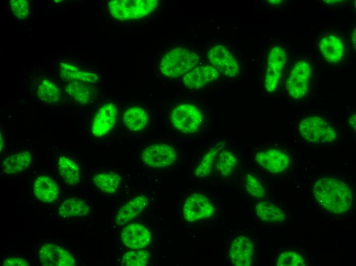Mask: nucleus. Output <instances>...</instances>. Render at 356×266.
Here are the masks:
<instances>
[{"instance_id":"bb28decb","label":"nucleus","mask_w":356,"mask_h":266,"mask_svg":"<svg viewBox=\"0 0 356 266\" xmlns=\"http://www.w3.org/2000/svg\"><path fill=\"white\" fill-rule=\"evenodd\" d=\"M255 210L258 217L264 222H281L285 219V214L282 210L267 201L258 203Z\"/></svg>"},{"instance_id":"7ed1b4c3","label":"nucleus","mask_w":356,"mask_h":266,"mask_svg":"<svg viewBox=\"0 0 356 266\" xmlns=\"http://www.w3.org/2000/svg\"><path fill=\"white\" fill-rule=\"evenodd\" d=\"M158 5L157 0H113L109 2L108 8L114 18L123 21L144 17Z\"/></svg>"},{"instance_id":"4c0bfd02","label":"nucleus","mask_w":356,"mask_h":266,"mask_svg":"<svg viewBox=\"0 0 356 266\" xmlns=\"http://www.w3.org/2000/svg\"><path fill=\"white\" fill-rule=\"evenodd\" d=\"M267 2L272 5H278L281 4L283 1H267Z\"/></svg>"},{"instance_id":"6ab92c4d","label":"nucleus","mask_w":356,"mask_h":266,"mask_svg":"<svg viewBox=\"0 0 356 266\" xmlns=\"http://www.w3.org/2000/svg\"><path fill=\"white\" fill-rule=\"evenodd\" d=\"M33 192L36 197L40 201L51 203L58 196V186L51 178L45 175L40 176L34 183Z\"/></svg>"},{"instance_id":"6e6552de","label":"nucleus","mask_w":356,"mask_h":266,"mask_svg":"<svg viewBox=\"0 0 356 266\" xmlns=\"http://www.w3.org/2000/svg\"><path fill=\"white\" fill-rule=\"evenodd\" d=\"M177 154L170 145L157 143L146 147L142 152L141 159L148 166L162 168L170 166L176 160Z\"/></svg>"},{"instance_id":"9b49d317","label":"nucleus","mask_w":356,"mask_h":266,"mask_svg":"<svg viewBox=\"0 0 356 266\" xmlns=\"http://www.w3.org/2000/svg\"><path fill=\"white\" fill-rule=\"evenodd\" d=\"M254 158L259 165L273 173L284 171L290 163L288 154L274 148L258 151L255 153Z\"/></svg>"},{"instance_id":"ea45409f","label":"nucleus","mask_w":356,"mask_h":266,"mask_svg":"<svg viewBox=\"0 0 356 266\" xmlns=\"http://www.w3.org/2000/svg\"><path fill=\"white\" fill-rule=\"evenodd\" d=\"M324 2H325L326 3L330 4H338L340 3L339 2H341V1H324Z\"/></svg>"},{"instance_id":"f03ea898","label":"nucleus","mask_w":356,"mask_h":266,"mask_svg":"<svg viewBox=\"0 0 356 266\" xmlns=\"http://www.w3.org/2000/svg\"><path fill=\"white\" fill-rule=\"evenodd\" d=\"M200 61L199 55L192 50L185 48H175L164 55L160 69L165 77L178 78L199 64Z\"/></svg>"},{"instance_id":"c85d7f7f","label":"nucleus","mask_w":356,"mask_h":266,"mask_svg":"<svg viewBox=\"0 0 356 266\" xmlns=\"http://www.w3.org/2000/svg\"><path fill=\"white\" fill-rule=\"evenodd\" d=\"M37 94L40 100L50 104L57 103L61 97L58 86L49 79H44L40 82L37 88Z\"/></svg>"},{"instance_id":"f8f14e48","label":"nucleus","mask_w":356,"mask_h":266,"mask_svg":"<svg viewBox=\"0 0 356 266\" xmlns=\"http://www.w3.org/2000/svg\"><path fill=\"white\" fill-rule=\"evenodd\" d=\"M40 263L44 266H74L75 259L65 249L53 243L42 245L39 251Z\"/></svg>"},{"instance_id":"4be33fe9","label":"nucleus","mask_w":356,"mask_h":266,"mask_svg":"<svg viewBox=\"0 0 356 266\" xmlns=\"http://www.w3.org/2000/svg\"><path fill=\"white\" fill-rule=\"evenodd\" d=\"M57 167L61 178L68 185L74 186L79 182V167L74 161L64 155L60 156L58 159Z\"/></svg>"},{"instance_id":"dca6fc26","label":"nucleus","mask_w":356,"mask_h":266,"mask_svg":"<svg viewBox=\"0 0 356 266\" xmlns=\"http://www.w3.org/2000/svg\"><path fill=\"white\" fill-rule=\"evenodd\" d=\"M254 253V243L246 236L237 237L230 246L229 256L233 264L236 266L251 265Z\"/></svg>"},{"instance_id":"f257e3e1","label":"nucleus","mask_w":356,"mask_h":266,"mask_svg":"<svg viewBox=\"0 0 356 266\" xmlns=\"http://www.w3.org/2000/svg\"><path fill=\"white\" fill-rule=\"evenodd\" d=\"M313 192L318 203L333 214L343 213L352 205L351 189L345 183L335 178L324 177L317 180Z\"/></svg>"},{"instance_id":"2f4dec72","label":"nucleus","mask_w":356,"mask_h":266,"mask_svg":"<svg viewBox=\"0 0 356 266\" xmlns=\"http://www.w3.org/2000/svg\"><path fill=\"white\" fill-rule=\"evenodd\" d=\"M245 186L248 193L255 198L266 196L265 190L260 181L253 174L248 173L245 176Z\"/></svg>"},{"instance_id":"ddd939ff","label":"nucleus","mask_w":356,"mask_h":266,"mask_svg":"<svg viewBox=\"0 0 356 266\" xmlns=\"http://www.w3.org/2000/svg\"><path fill=\"white\" fill-rule=\"evenodd\" d=\"M118 110L115 105L108 103L102 106L93 120L91 130L94 136L100 137L107 134L114 127Z\"/></svg>"},{"instance_id":"4468645a","label":"nucleus","mask_w":356,"mask_h":266,"mask_svg":"<svg viewBox=\"0 0 356 266\" xmlns=\"http://www.w3.org/2000/svg\"><path fill=\"white\" fill-rule=\"evenodd\" d=\"M219 76V72L212 65L199 64L183 76V83L186 87L196 90L216 80Z\"/></svg>"},{"instance_id":"f704fd0d","label":"nucleus","mask_w":356,"mask_h":266,"mask_svg":"<svg viewBox=\"0 0 356 266\" xmlns=\"http://www.w3.org/2000/svg\"><path fill=\"white\" fill-rule=\"evenodd\" d=\"M4 266H29L30 264L24 259L20 257H9L3 262Z\"/></svg>"},{"instance_id":"c9c22d12","label":"nucleus","mask_w":356,"mask_h":266,"mask_svg":"<svg viewBox=\"0 0 356 266\" xmlns=\"http://www.w3.org/2000/svg\"><path fill=\"white\" fill-rule=\"evenodd\" d=\"M348 124L352 130L355 131L356 129V116L355 114L352 115L348 119Z\"/></svg>"},{"instance_id":"39448f33","label":"nucleus","mask_w":356,"mask_h":266,"mask_svg":"<svg viewBox=\"0 0 356 266\" xmlns=\"http://www.w3.org/2000/svg\"><path fill=\"white\" fill-rule=\"evenodd\" d=\"M170 121L176 130L183 133L193 134L201 128L203 122V115L197 106L184 103L171 109Z\"/></svg>"},{"instance_id":"412c9836","label":"nucleus","mask_w":356,"mask_h":266,"mask_svg":"<svg viewBox=\"0 0 356 266\" xmlns=\"http://www.w3.org/2000/svg\"><path fill=\"white\" fill-rule=\"evenodd\" d=\"M32 161V156L28 151H22L8 156L4 161L1 168L5 173L14 175L25 170Z\"/></svg>"},{"instance_id":"2eb2a0df","label":"nucleus","mask_w":356,"mask_h":266,"mask_svg":"<svg viewBox=\"0 0 356 266\" xmlns=\"http://www.w3.org/2000/svg\"><path fill=\"white\" fill-rule=\"evenodd\" d=\"M149 230L144 225L137 223L125 226L121 234L123 245L131 249H141L146 247L151 240Z\"/></svg>"},{"instance_id":"5701e85b","label":"nucleus","mask_w":356,"mask_h":266,"mask_svg":"<svg viewBox=\"0 0 356 266\" xmlns=\"http://www.w3.org/2000/svg\"><path fill=\"white\" fill-rule=\"evenodd\" d=\"M66 94L77 102L85 104L93 99L94 92L89 84L78 81L67 82L64 86Z\"/></svg>"},{"instance_id":"e433bc0d","label":"nucleus","mask_w":356,"mask_h":266,"mask_svg":"<svg viewBox=\"0 0 356 266\" xmlns=\"http://www.w3.org/2000/svg\"><path fill=\"white\" fill-rule=\"evenodd\" d=\"M356 31L355 29H354L351 33V41L352 45V47L355 51V44H356Z\"/></svg>"},{"instance_id":"393cba45","label":"nucleus","mask_w":356,"mask_h":266,"mask_svg":"<svg viewBox=\"0 0 356 266\" xmlns=\"http://www.w3.org/2000/svg\"><path fill=\"white\" fill-rule=\"evenodd\" d=\"M90 210V206L84 201L79 198L71 197L62 203L58 213L63 217H77L88 214Z\"/></svg>"},{"instance_id":"9d476101","label":"nucleus","mask_w":356,"mask_h":266,"mask_svg":"<svg viewBox=\"0 0 356 266\" xmlns=\"http://www.w3.org/2000/svg\"><path fill=\"white\" fill-rule=\"evenodd\" d=\"M183 216L188 222H194L211 217L214 213V208L209 199L204 195L194 193L186 198L184 204Z\"/></svg>"},{"instance_id":"58836bf2","label":"nucleus","mask_w":356,"mask_h":266,"mask_svg":"<svg viewBox=\"0 0 356 266\" xmlns=\"http://www.w3.org/2000/svg\"><path fill=\"white\" fill-rule=\"evenodd\" d=\"M4 145V137L2 136V132H1V152H2V150L3 149Z\"/></svg>"},{"instance_id":"423d86ee","label":"nucleus","mask_w":356,"mask_h":266,"mask_svg":"<svg viewBox=\"0 0 356 266\" xmlns=\"http://www.w3.org/2000/svg\"><path fill=\"white\" fill-rule=\"evenodd\" d=\"M206 59L224 76L234 78L239 74V66L236 58L230 49L222 43L211 46L207 51Z\"/></svg>"},{"instance_id":"72a5a7b5","label":"nucleus","mask_w":356,"mask_h":266,"mask_svg":"<svg viewBox=\"0 0 356 266\" xmlns=\"http://www.w3.org/2000/svg\"><path fill=\"white\" fill-rule=\"evenodd\" d=\"M12 11L18 19H23L29 15V8L27 0H12L10 1Z\"/></svg>"},{"instance_id":"a211bd4d","label":"nucleus","mask_w":356,"mask_h":266,"mask_svg":"<svg viewBox=\"0 0 356 266\" xmlns=\"http://www.w3.org/2000/svg\"><path fill=\"white\" fill-rule=\"evenodd\" d=\"M60 76L65 82L78 81L87 84H95L99 81L98 75L84 71L72 64L62 62L59 65Z\"/></svg>"},{"instance_id":"f3484780","label":"nucleus","mask_w":356,"mask_h":266,"mask_svg":"<svg viewBox=\"0 0 356 266\" xmlns=\"http://www.w3.org/2000/svg\"><path fill=\"white\" fill-rule=\"evenodd\" d=\"M318 47L322 56L329 62H338L343 57L344 42L335 34L322 36L319 40Z\"/></svg>"},{"instance_id":"1a4fd4ad","label":"nucleus","mask_w":356,"mask_h":266,"mask_svg":"<svg viewBox=\"0 0 356 266\" xmlns=\"http://www.w3.org/2000/svg\"><path fill=\"white\" fill-rule=\"evenodd\" d=\"M286 60V53L282 47L274 46L269 51L264 79V87L268 92H273L277 88Z\"/></svg>"},{"instance_id":"0eeeda50","label":"nucleus","mask_w":356,"mask_h":266,"mask_svg":"<svg viewBox=\"0 0 356 266\" xmlns=\"http://www.w3.org/2000/svg\"><path fill=\"white\" fill-rule=\"evenodd\" d=\"M310 75L311 68L307 61L301 60L294 64L285 82L286 89L294 99L300 100L306 95Z\"/></svg>"},{"instance_id":"a878e982","label":"nucleus","mask_w":356,"mask_h":266,"mask_svg":"<svg viewBox=\"0 0 356 266\" xmlns=\"http://www.w3.org/2000/svg\"><path fill=\"white\" fill-rule=\"evenodd\" d=\"M94 184L106 194L116 192L119 186L121 177L116 172L109 171L96 174L93 179Z\"/></svg>"},{"instance_id":"aec40b11","label":"nucleus","mask_w":356,"mask_h":266,"mask_svg":"<svg viewBox=\"0 0 356 266\" xmlns=\"http://www.w3.org/2000/svg\"><path fill=\"white\" fill-rule=\"evenodd\" d=\"M147 202V197L141 195L125 204L116 214V224L118 225H123L132 220L143 210Z\"/></svg>"},{"instance_id":"b1692460","label":"nucleus","mask_w":356,"mask_h":266,"mask_svg":"<svg viewBox=\"0 0 356 266\" xmlns=\"http://www.w3.org/2000/svg\"><path fill=\"white\" fill-rule=\"evenodd\" d=\"M123 122L131 131H139L147 125L148 118L146 112L139 107H130L123 113Z\"/></svg>"},{"instance_id":"20e7f679","label":"nucleus","mask_w":356,"mask_h":266,"mask_svg":"<svg viewBox=\"0 0 356 266\" xmlns=\"http://www.w3.org/2000/svg\"><path fill=\"white\" fill-rule=\"evenodd\" d=\"M298 130L302 138L310 143H328L337 138L333 127L324 119L317 116H310L302 120Z\"/></svg>"},{"instance_id":"c756f323","label":"nucleus","mask_w":356,"mask_h":266,"mask_svg":"<svg viewBox=\"0 0 356 266\" xmlns=\"http://www.w3.org/2000/svg\"><path fill=\"white\" fill-rule=\"evenodd\" d=\"M237 164L235 155L230 150L222 149L218 153L215 167L220 174L227 176L232 173Z\"/></svg>"},{"instance_id":"cd10ccee","label":"nucleus","mask_w":356,"mask_h":266,"mask_svg":"<svg viewBox=\"0 0 356 266\" xmlns=\"http://www.w3.org/2000/svg\"><path fill=\"white\" fill-rule=\"evenodd\" d=\"M224 142H219L212 146L204 154L196 167L194 173L196 176L205 177L209 175L213 168V163L219 151L224 147Z\"/></svg>"},{"instance_id":"473e14b6","label":"nucleus","mask_w":356,"mask_h":266,"mask_svg":"<svg viewBox=\"0 0 356 266\" xmlns=\"http://www.w3.org/2000/svg\"><path fill=\"white\" fill-rule=\"evenodd\" d=\"M278 266H304L305 263L302 257L294 252H285L279 255L277 258Z\"/></svg>"},{"instance_id":"7c9ffc66","label":"nucleus","mask_w":356,"mask_h":266,"mask_svg":"<svg viewBox=\"0 0 356 266\" xmlns=\"http://www.w3.org/2000/svg\"><path fill=\"white\" fill-rule=\"evenodd\" d=\"M149 257L148 251L136 249L125 253L122 257V263L126 266H145L147 265Z\"/></svg>"}]
</instances>
